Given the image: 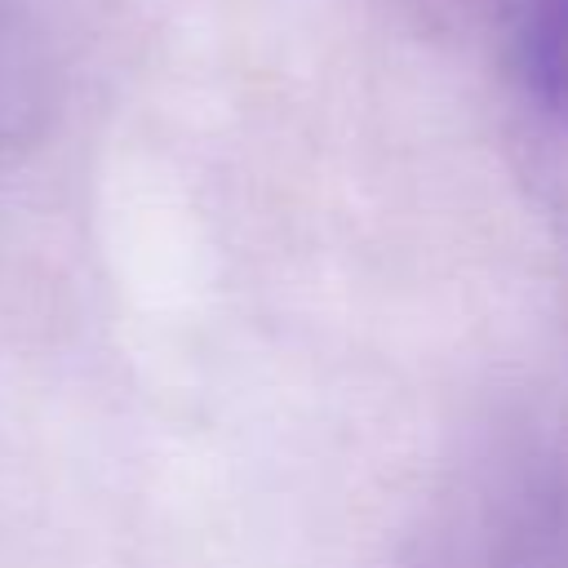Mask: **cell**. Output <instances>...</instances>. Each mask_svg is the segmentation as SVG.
I'll use <instances>...</instances> for the list:
<instances>
[{
	"instance_id": "obj_1",
	"label": "cell",
	"mask_w": 568,
	"mask_h": 568,
	"mask_svg": "<svg viewBox=\"0 0 568 568\" xmlns=\"http://www.w3.org/2000/svg\"><path fill=\"white\" fill-rule=\"evenodd\" d=\"M528 84L559 102L568 93V0H532L519 36Z\"/></svg>"
}]
</instances>
